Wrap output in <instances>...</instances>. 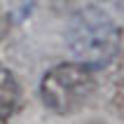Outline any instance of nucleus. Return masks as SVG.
I'll return each instance as SVG.
<instances>
[{
    "mask_svg": "<svg viewBox=\"0 0 124 124\" xmlns=\"http://www.w3.org/2000/svg\"><path fill=\"white\" fill-rule=\"evenodd\" d=\"M66 45L77 63L87 68L105 66L122 47V31L103 9L84 7L68 21Z\"/></svg>",
    "mask_w": 124,
    "mask_h": 124,
    "instance_id": "f257e3e1",
    "label": "nucleus"
},
{
    "mask_svg": "<svg viewBox=\"0 0 124 124\" xmlns=\"http://www.w3.org/2000/svg\"><path fill=\"white\" fill-rule=\"evenodd\" d=\"M0 40H2V16H0Z\"/></svg>",
    "mask_w": 124,
    "mask_h": 124,
    "instance_id": "39448f33",
    "label": "nucleus"
},
{
    "mask_svg": "<svg viewBox=\"0 0 124 124\" xmlns=\"http://www.w3.org/2000/svg\"><path fill=\"white\" fill-rule=\"evenodd\" d=\"M96 89L91 68L82 63H61L45 73L40 82V98L56 115H73L82 108Z\"/></svg>",
    "mask_w": 124,
    "mask_h": 124,
    "instance_id": "f03ea898",
    "label": "nucleus"
},
{
    "mask_svg": "<svg viewBox=\"0 0 124 124\" xmlns=\"http://www.w3.org/2000/svg\"><path fill=\"white\" fill-rule=\"evenodd\" d=\"M16 105H19V84L9 70L0 66V124H7Z\"/></svg>",
    "mask_w": 124,
    "mask_h": 124,
    "instance_id": "7ed1b4c3",
    "label": "nucleus"
},
{
    "mask_svg": "<svg viewBox=\"0 0 124 124\" xmlns=\"http://www.w3.org/2000/svg\"><path fill=\"white\" fill-rule=\"evenodd\" d=\"M117 5H119V9L124 12V0H117Z\"/></svg>",
    "mask_w": 124,
    "mask_h": 124,
    "instance_id": "20e7f679",
    "label": "nucleus"
}]
</instances>
